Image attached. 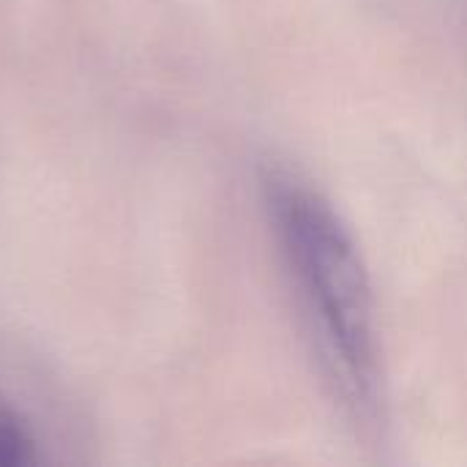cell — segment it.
I'll return each mask as SVG.
<instances>
[{
    "mask_svg": "<svg viewBox=\"0 0 467 467\" xmlns=\"http://www.w3.org/2000/svg\"><path fill=\"white\" fill-rule=\"evenodd\" d=\"M263 205L337 400L353 419L375 421L383 383L375 304L348 224L309 181L287 170L265 172Z\"/></svg>",
    "mask_w": 467,
    "mask_h": 467,
    "instance_id": "obj_1",
    "label": "cell"
},
{
    "mask_svg": "<svg viewBox=\"0 0 467 467\" xmlns=\"http://www.w3.org/2000/svg\"><path fill=\"white\" fill-rule=\"evenodd\" d=\"M38 462V441L33 424L5 400H0V467H22Z\"/></svg>",
    "mask_w": 467,
    "mask_h": 467,
    "instance_id": "obj_2",
    "label": "cell"
}]
</instances>
